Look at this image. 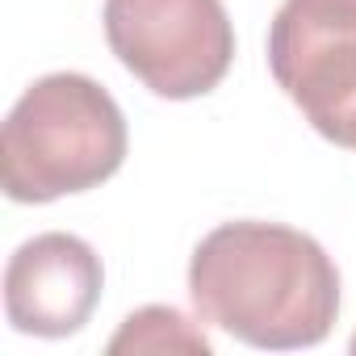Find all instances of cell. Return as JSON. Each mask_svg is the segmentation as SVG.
Segmentation results:
<instances>
[{"label": "cell", "mask_w": 356, "mask_h": 356, "mask_svg": "<svg viewBox=\"0 0 356 356\" xmlns=\"http://www.w3.org/2000/svg\"><path fill=\"white\" fill-rule=\"evenodd\" d=\"M105 289L101 256L88 239L47 231L26 239L5 268V314L13 331L34 339H67L84 331Z\"/></svg>", "instance_id": "4"}, {"label": "cell", "mask_w": 356, "mask_h": 356, "mask_svg": "<svg viewBox=\"0 0 356 356\" xmlns=\"http://www.w3.org/2000/svg\"><path fill=\"white\" fill-rule=\"evenodd\" d=\"M268 72L314 134L356 151V34L310 30L277 9L268 26Z\"/></svg>", "instance_id": "5"}, {"label": "cell", "mask_w": 356, "mask_h": 356, "mask_svg": "<svg viewBox=\"0 0 356 356\" xmlns=\"http://www.w3.org/2000/svg\"><path fill=\"white\" fill-rule=\"evenodd\" d=\"M352 352H356V335H352Z\"/></svg>", "instance_id": "8"}, {"label": "cell", "mask_w": 356, "mask_h": 356, "mask_svg": "<svg viewBox=\"0 0 356 356\" xmlns=\"http://www.w3.org/2000/svg\"><path fill=\"white\" fill-rule=\"evenodd\" d=\"M202 323L264 352L314 348L339 318V268L327 248L285 222L239 218L214 227L189 260Z\"/></svg>", "instance_id": "1"}, {"label": "cell", "mask_w": 356, "mask_h": 356, "mask_svg": "<svg viewBox=\"0 0 356 356\" xmlns=\"http://www.w3.org/2000/svg\"><path fill=\"white\" fill-rule=\"evenodd\" d=\"M285 13L327 34H356V0H285Z\"/></svg>", "instance_id": "7"}, {"label": "cell", "mask_w": 356, "mask_h": 356, "mask_svg": "<svg viewBox=\"0 0 356 356\" xmlns=\"http://www.w3.org/2000/svg\"><path fill=\"white\" fill-rule=\"evenodd\" d=\"M130 130L122 105L92 76H38L0 130V181L9 202L47 206L105 185L126 163Z\"/></svg>", "instance_id": "2"}, {"label": "cell", "mask_w": 356, "mask_h": 356, "mask_svg": "<svg viewBox=\"0 0 356 356\" xmlns=\"http://www.w3.org/2000/svg\"><path fill=\"white\" fill-rule=\"evenodd\" d=\"M113 356L118 352H189V356H210V335L185 318L176 306H143L122 318L113 339L105 343Z\"/></svg>", "instance_id": "6"}, {"label": "cell", "mask_w": 356, "mask_h": 356, "mask_svg": "<svg viewBox=\"0 0 356 356\" xmlns=\"http://www.w3.org/2000/svg\"><path fill=\"white\" fill-rule=\"evenodd\" d=\"M101 22L118 63L163 101L214 92L235 63L222 0H105Z\"/></svg>", "instance_id": "3"}]
</instances>
